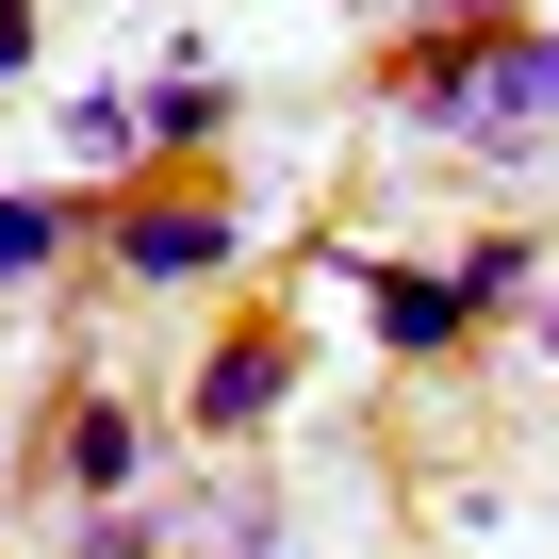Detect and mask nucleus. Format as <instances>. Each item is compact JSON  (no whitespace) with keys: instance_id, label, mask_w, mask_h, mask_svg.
I'll use <instances>...</instances> for the list:
<instances>
[{"instance_id":"7ed1b4c3","label":"nucleus","mask_w":559,"mask_h":559,"mask_svg":"<svg viewBox=\"0 0 559 559\" xmlns=\"http://www.w3.org/2000/svg\"><path fill=\"white\" fill-rule=\"evenodd\" d=\"M280 395H297V346H280V330H230L214 362H198V428H280Z\"/></svg>"},{"instance_id":"20e7f679","label":"nucleus","mask_w":559,"mask_h":559,"mask_svg":"<svg viewBox=\"0 0 559 559\" xmlns=\"http://www.w3.org/2000/svg\"><path fill=\"white\" fill-rule=\"evenodd\" d=\"M362 313H379V346H461L477 280H461V263H379V297H362Z\"/></svg>"},{"instance_id":"1a4fd4ad","label":"nucleus","mask_w":559,"mask_h":559,"mask_svg":"<svg viewBox=\"0 0 559 559\" xmlns=\"http://www.w3.org/2000/svg\"><path fill=\"white\" fill-rule=\"evenodd\" d=\"M34 67V0H0V83H17Z\"/></svg>"},{"instance_id":"39448f33","label":"nucleus","mask_w":559,"mask_h":559,"mask_svg":"<svg viewBox=\"0 0 559 559\" xmlns=\"http://www.w3.org/2000/svg\"><path fill=\"white\" fill-rule=\"evenodd\" d=\"M132 461H148V428H132L116 395H83V412H67V477H83V493H132Z\"/></svg>"},{"instance_id":"f03ea898","label":"nucleus","mask_w":559,"mask_h":559,"mask_svg":"<svg viewBox=\"0 0 559 559\" xmlns=\"http://www.w3.org/2000/svg\"><path fill=\"white\" fill-rule=\"evenodd\" d=\"M230 247H247L230 198H132V214H116V280H214Z\"/></svg>"},{"instance_id":"f257e3e1","label":"nucleus","mask_w":559,"mask_h":559,"mask_svg":"<svg viewBox=\"0 0 559 559\" xmlns=\"http://www.w3.org/2000/svg\"><path fill=\"white\" fill-rule=\"evenodd\" d=\"M412 132H461V148H510V132H559V34H477L461 67L395 83Z\"/></svg>"},{"instance_id":"423d86ee","label":"nucleus","mask_w":559,"mask_h":559,"mask_svg":"<svg viewBox=\"0 0 559 559\" xmlns=\"http://www.w3.org/2000/svg\"><path fill=\"white\" fill-rule=\"evenodd\" d=\"M67 263V214L50 198H0V280H50Z\"/></svg>"},{"instance_id":"0eeeda50","label":"nucleus","mask_w":559,"mask_h":559,"mask_svg":"<svg viewBox=\"0 0 559 559\" xmlns=\"http://www.w3.org/2000/svg\"><path fill=\"white\" fill-rule=\"evenodd\" d=\"M214 116H230V83H198V67H181V83H148V132H214Z\"/></svg>"},{"instance_id":"6e6552de","label":"nucleus","mask_w":559,"mask_h":559,"mask_svg":"<svg viewBox=\"0 0 559 559\" xmlns=\"http://www.w3.org/2000/svg\"><path fill=\"white\" fill-rule=\"evenodd\" d=\"M148 543H165V526H148V510H116V493H99V510H83V543H67V559H148Z\"/></svg>"}]
</instances>
